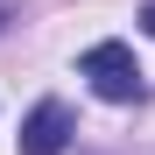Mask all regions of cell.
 Instances as JSON below:
<instances>
[{"instance_id": "1", "label": "cell", "mask_w": 155, "mask_h": 155, "mask_svg": "<svg viewBox=\"0 0 155 155\" xmlns=\"http://www.w3.org/2000/svg\"><path fill=\"white\" fill-rule=\"evenodd\" d=\"M78 71H85V78H92V92H99V99H113V106L141 99V64H134V49H127V42H92Z\"/></svg>"}, {"instance_id": "2", "label": "cell", "mask_w": 155, "mask_h": 155, "mask_svg": "<svg viewBox=\"0 0 155 155\" xmlns=\"http://www.w3.org/2000/svg\"><path fill=\"white\" fill-rule=\"evenodd\" d=\"M64 148H71V106L64 99H42L21 120V155H64Z\"/></svg>"}, {"instance_id": "3", "label": "cell", "mask_w": 155, "mask_h": 155, "mask_svg": "<svg viewBox=\"0 0 155 155\" xmlns=\"http://www.w3.org/2000/svg\"><path fill=\"white\" fill-rule=\"evenodd\" d=\"M141 28H148V35H155V7H141Z\"/></svg>"}, {"instance_id": "4", "label": "cell", "mask_w": 155, "mask_h": 155, "mask_svg": "<svg viewBox=\"0 0 155 155\" xmlns=\"http://www.w3.org/2000/svg\"><path fill=\"white\" fill-rule=\"evenodd\" d=\"M0 21H7V7H0Z\"/></svg>"}]
</instances>
